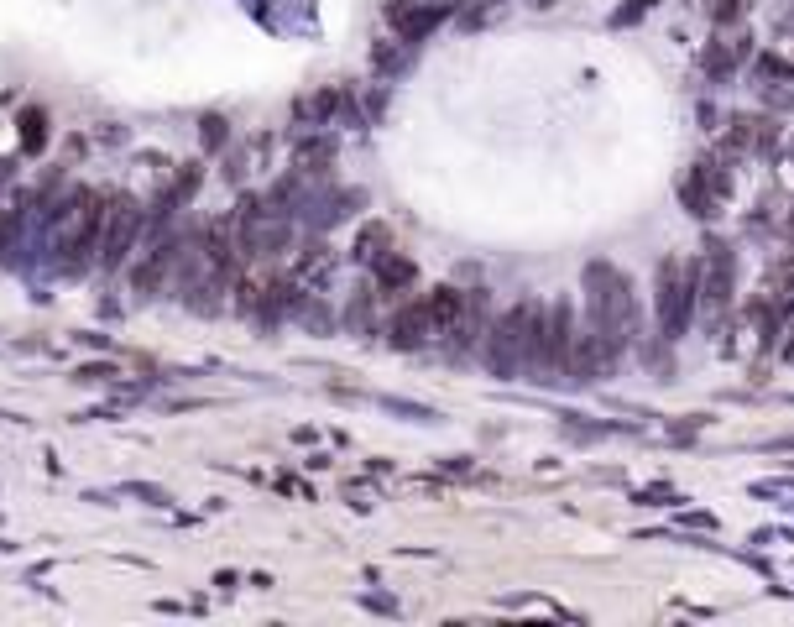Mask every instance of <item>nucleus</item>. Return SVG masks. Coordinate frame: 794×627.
<instances>
[{
  "mask_svg": "<svg viewBox=\"0 0 794 627\" xmlns=\"http://www.w3.org/2000/svg\"><path fill=\"white\" fill-rule=\"evenodd\" d=\"M690 309H695V272L680 267V262H664L659 267V324H664V335H680L690 324Z\"/></svg>",
  "mask_w": 794,
  "mask_h": 627,
  "instance_id": "7ed1b4c3",
  "label": "nucleus"
},
{
  "mask_svg": "<svg viewBox=\"0 0 794 627\" xmlns=\"http://www.w3.org/2000/svg\"><path fill=\"white\" fill-rule=\"evenodd\" d=\"M136 230H142V209H136V199L105 204V215H100V246H95V262H100L105 272H115V267L126 262Z\"/></svg>",
  "mask_w": 794,
  "mask_h": 627,
  "instance_id": "f03ea898",
  "label": "nucleus"
},
{
  "mask_svg": "<svg viewBox=\"0 0 794 627\" xmlns=\"http://www.w3.org/2000/svg\"><path fill=\"white\" fill-rule=\"evenodd\" d=\"M429 335H434V319H429V304H424V298L392 314V345H403V351H413V345H424Z\"/></svg>",
  "mask_w": 794,
  "mask_h": 627,
  "instance_id": "39448f33",
  "label": "nucleus"
},
{
  "mask_svg": "<svg viewBox=\"0 0 794 627\" xmlns=\"http://www.w3.org/2000/svg\"><path fill=\"white\" fill-rule=\"evenodd\" d=\"M742 6H747V0H706L711 21H737V16H742Z\"/></svg>",
  "mask_w": 794,
  "mask_h": 627,
  "instance_id": "0eeeda50",
  "label": "nucleus"
},
{
  "mask_svg": "<svg viewBox=\"0 0 794 627\" xmlns=\"http://www.w3.org/2000/svg\"><path fill=\"white\" fill-rule=\"evenodd\" d=\"M533 319H539V304H518V309H512V314L497 324V330H492V340H486V361H492L497 377H512V371L528 366V351H533Z\"/></svg>",
  "mask_w": 794,
  "mask_h": 627,
  "instance_id": "f257e3e1",
  "label": "nucleus"
},
{
  "mask_svg": "<svg viewBox=\"0 0 794 627\" xmlns=\"http://www.w3.org/2000/svg\"><path fill=\"white\" fill-rule=\"evenodd\" d=\"M727 293H732V257H727V251H716V262L706 267V304L721 309V304H727Z\"/></svg>",
  "mask_w": 794,
  "mask_h": 627,
  "instance_id": "423d86ee",
  "label": "nucleus"
},
{
  "mask_svg": "<svg viewBox=\"0 0 794 627\" xmlns=\"http://www.w3.org/2000/svg\"><path fill=\"white\" fill-rule=\"evenodd\" d=\"M445 16H450L445 0H392V6H387V21L397 27V37H403V42H424Z\"/></svg>",
  "mask_w": 794,
  "mask_h": 627,
  "instance_id": "20e7f679",
  "label": "nucleus"
}]
</instances>
